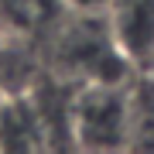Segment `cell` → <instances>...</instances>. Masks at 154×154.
I'll use <instances>...</instances> for the list:
<instances>
[{"label": "cell", "instance_id": "6da1fadb", "mask_svg": "<svg viewBox=\"0 0 154 154\" xmlns=\"http://www.w3.org/2000/svg\"><path fill=\"white\" fill-rule=\"evenodd\" d=\"M69 134L82 151H120L130 144V89L86 82L69 99Z\"/></svg>", "mask_w": 154, "mask_h": 154}, {"label": "cell", "instance_id": "3957f363", "mask_svg": "<svg viewBox=\"0 0 154 154\" xmlns=\"http://www.w3.org/2000/svg\"><path fill=\"white\" fill-rule=\"evenodd\" d=\"M69 4L79 11H106V7H113V0H69Z\"/></svg>", "mask_w": 154, "mask_h": 154}, {"label": "cell", "instance_id": "277c9868", "mask_svg": "<svg viewBox=\"0 0 154 154\" xmlns=\"http://www.w3.org/2000/svg\"><path fill=\"white\" fill-rule=\"evenodd\" d=\"M4 69H7V48H4V38H0V75H4Z\"/></svg>", "mask_w": 154, "mask_h": 154}, {"label": "cell", "instance_id": "5b68a950", "mask_svg": "<svg viewBox=\"0 0 154 154\" xmlns=\"http://www.w3.org/2000/svg\"><path fill=\"white\" fill-rule=\"evenodd\" d=\"M151 72H154V69H151Z\"/></svg>", "mask_w": 154, "mask_h": 154}, {"label": "cell", "instance_id": "7a4b0ae2", "mask_svg": "<svg viewBox=\"0 0 154 154\" xmlns=\"http://www.w3.org/2000/svg\"><path fill=\"white\" fill-rule=\"evenodd\" d=\"M113 41L127 62L154 69V0H113Z\"/></svg>", "mask_w": 154, "mask_h": 154}]
</instances>
